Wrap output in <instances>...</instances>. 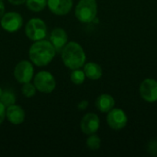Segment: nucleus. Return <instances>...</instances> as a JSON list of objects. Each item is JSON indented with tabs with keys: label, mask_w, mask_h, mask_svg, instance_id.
Here are the masks:
<instances>
[{
	"label": "nucleus",
	"mask_w": 157,
	"mask_h": 157,
	"mask_svg": "<svg viewBox=\"0 0 157 157\" xmlns=\"http://www.w3.org/2000/svg\"><path fill=\"white\" fill-rule=\"evenodd\" d=\"M6 116L9 122L15 125L21 124L25 119V112L22 108L17 105H11L6 109Z\"/></svg>",
	"instance_id": "obj_13"
},
{
	"label": "nucleus",
	"mask_w": 157,
	"mask_h": 157,
	"mask_svg": "<svg viewBox=\"0 0 157 157\" xmlns=\"http://www.w3.org/2000/svg\"><path fill=\"white\" fill-rule=\"evenodd\" d=\"M25 32L29 40L37 41L43 40L46 37L47 27L43 20L40 18H31L25 27Z\"/></svg>",
	"instance_id": "obj_4"
},
{
	"label": "nucleus",
	"mask_w": 157,
	"mask_h": 157,
	"mask_svg": "<svg viewBox=\"0 0 157 157\" xmlns=\"http://www.w3.org/2000/svg\"><path fill=\"white\" fill-rule=\"evenodd\" d=\"M23 25L22 17L16 12H8L4 14L1 18V27L7 32H16Z\"/></svg>",
	"instance_id": "obj_8"
},
{
	"label": "nucleus",
	"mask_w": 157,
	"mask_h": 157,
	"mask_svg": "<svg viewBox=\"0 0 157 157\" xmlns=\"http://www.w3.org/2000/svg\"><path fill=\"white\" fill-rule=\"evenodd\" d=\"M55 79L49 72L41 71L34 77V86L36 89L41 93H52L55 88Z\"/></svg>",
	"instance_id": "obj_5"
},
{
	"label": "nucleus",
	"mask_w": 157,
	"mask_h": 157,
	"mask_svg": "<svg viewBox=\"0 0 157 157\" xmlns=\"http://www.w3.org/2000/svg\"><path fill=\"white\" fill-rule=\"evenodd\" d=\"M50 40H51V42L53 45L55 51L57 52H61L63 48L67 43L68 36L64 29H63L61 28H56L52 31Z\"/></svg>",
	"instance_id": "obj_12"
},
{
	"label": "nucleus",
	"mask_w": 157,
	"mask_h": 157,
	"mask_svg": "<svg viewBox=\"0 0 157 157\" xmlns=\"http://www.w3.org/2000/svg\"><path fill=\"white\" fill-rule=\"evenodd\" d=\"M5 14V5L2 1H0V19Z\"/></svg>",
	"instance_id": "obj_25"
},
{
	"label": "nucleus",
	"mask_w": 157,
	"mask_h": 157,
	"mask_svg": "<svg viewBox=\"0 0 157 157\" xmlns=\"http://www.w3.org/2000/svg\"><path fill=\"white\" fill-rule=\"evenodd\" d=\"M61 52L63 62L69 69H79L85 64L86 53L80 44L74 41L66 43Z\"/></svg>",
	"instance_id": "obj_2"
},
{
	"label": "nucleus",
	"mask_w": 157,
	"mask_h": 157,
	"mask_svg": "<svg viewBox=\"0 0 157 157\" xmlns=\"http://www.w3.org/2000/svg\"><path fill=\"white\" fill-rule=\"evenodd\" d=\"M97 13L98 5L96 0H80L75 7V17L83 23L93 22Z\"/></svg>",
	"instance_id": "obj_3"
},
{
	"label": "nucleus",
	"mask_w": 157,
	"mask_h": 157,
	"mask_svg": "<svg viewBox=\"0 0 157 157\" xmlns=\"http://www.w3.org/2000/svg\"><path fill=\"white\" fill-rule=\"evenodd\" d=\"M70 78H71V81L75 85H81L85 81L86 75H85L84 71L79 70V69H75V70H73Z\"/></svg>",
	"instance_id": "obj_19"
},
{
	"label": "nucleus",
	"mask_w": 157,
	"mask_h": 157,
	"mask_svg": "<svg viewBox=\"0 0 157 157\" xmlns=\"http://www.w3.org/2000/svg\"><path fill=\"white\" fill-rule=\"evenodd\" d=\"M0 102L6 108H7V107L11 106V105H14L15 104V102H16V97H15V95L12 92L6 90V91H4L2 93V95L0 97Z\"/></svg>",
	"instance_id": "obj_17"
},
{
	"label": "nucleus",
	"mask_w": 157,
	"mask_h": 157,
	"mask_svg": "<svg viewBox=\"0 0 157 157\" xmlns=\"http://www.w3.org/2000/svg\"><path fill=\"white\" fill-rule=\"evenodd\" d=\"M147 150L150 155L157 156V140H152L148 143Z\"/></svg>",
	"instance_id": "obj_21"
},
{
	"label": "nucleus",
	"mask_w": 157,
	"mask_h": 157,
	"mask_svg": "<svg viewBox=\"0 0 157 157\" xmlns=\"http://www.w3.org/2000/svg\"><path fill=\"white\" fill-rule=\"evenodd\" d=\"M21 92L24 95V97L32 98L36 93V87L34 85L30 84V82H28V83L23 84L22 88H21Z\"/></svg>",
	"instance_id": "obj_20"
},
{
	"label": "nucleus",
	"mask_w": 157,
	"mask_h": 157,
	"mask_svg": "<svg viewBox=\"0 0 157 157\" xmlns=\"http://www.w3.org/2000/svg\"><path fill=\"white\" fill-rule=\"evenodd\" d=\"M27 0H8V2L12 5H15V6H19V5H22L24 3H26Z\"/></svg>",
	"instance_id": "obj_24"
},
{
	"label": "nucleus",
	"mask_w": 157,
	"mask_h": 157,
	"mask_svg": "<svg viewBox=\"0 0 157 157\" xmlns=\"http://www.w3.org/2000/svg\"><path fill=\"white\" fill-rule=\"evenodd\" d=\"M115 106V99L109 94L100 95L96 100V107L101 112H109Z\"/></svg>",
	"instance_id": "obj_14"
},
{
	"label": "nucleus",
	"mask_w": 157,
	"mask_h": 157,
	"mask_svg": "<svg viewBox=\"0 0 157 157\" xmlns=\"http://www.w3.org/2000/svg\"><path fill=\"white\" fill-rule=\"evenodd\" d=\"M107 122L113 130H122L128 123V117L122 109L113 108L108 113Z\"/></svg>",
	"instance_id": "obj_6"
},
{
	"label": "nucleus",
	"mask_w": 157,
	"mask_h": 157,
	"mask_svg": "<svg viewBox=\"0 0 157 157\" xmlns=\"http://www.w3.org/2000/svg\"><path fill=\"white\" fill-rule=\"evenodd\" d=\"M84 73L86 76L91 80H98L102 76V68L96 63H87L84 66Z\"/></svg>",
	"instance_id": "obj_15"
},
{
	"label": "nucleus",
	"mask_w": 157,
	"mask_h": 157,
	"mask_svg": "<svg viewBox=\"0 0 157 157\" xmlns=\"http://www.w3.org/2000/svg\"><path fill=\"white\" fill-rule=\"evenodd\" d=\"M140 95L145 101L153 103L157 101V81L152 78L144 80L140 86Z\"/></svg>",
	"instance_id": "obj_9"
},
{
	"label": "nucleus",
	"mask_w": 157,
	"mask_h": 157,
	"mask_svg": "<svg viewBox=\"0 0 157 157\" xmlns=\"http://www.w3.org/2000/svg\"><path fill=\"white\" fill-rule=\"evenodd\" d=\"M56 51L51 41L40 40L31 45L29 56L30 61L37 66H46L54 58Z\"/></svg>",
	"instance_id": "obj_1"
},
{
	"label": "nucleus",
	"mask_w": 157,
	"mask_h": 157,
	"mask_svg": "<svg viewBox=\"0 0 157 157\" xmlns=\"http://www.w3.org/2000/svg\"><path fill=\"white\" fill-rule=\"evenodd\" d=\"M0 1H2V0H0Z\"/></svg>",
	"instance_id": "obj_27"
},
{
	"label": "nucleus",
	"mask_w": 157,
	"mask_h": 157,
	"mask_svg": "<svg viewBox=\"0 0 157 157\" xmlns=\"http://www.w3.org/2000/svg\"><path fill=\"white\" fill-rule=\"evenodd\" d=\"M49 9L55 15L63 16L70 12L73 6V0H48Z\"/></svg>",
	"instance_id": "obj_11"
},
{
	"label": "nucleus",
	"mask_w": 157,
	"mask_h": 157,
	"mask_svg": "<svg viewBox=\"0 0 157 157\" xmlns=\"http://www.w3.org/2000/svg\"><path fill=\"white\" fill-rule=\"evenodd\" d=\"M86 145L87 147L92 150V151H97L100 148V145H101V140L100 138L96 135L95 133L94 134H91L87 140H86Z\"/></svg>",
	"instance_id": "obj_18"
},
{
	"label": "nucleus",
	"mask_w": 157,
	"mask_h": 157,
	"mask_svg": "<svg viewBox=\"0 0 157 157\" xmlns=\"http://www.w3.org/2000/svg\"><path fill=\"white\" fill-rule=\"evenodd\" d=\"M27 7L33 12H40L43 10L47 5L46 0H27Z\"/></svg>",
	"instance_id": "obj_16"
},
{
	"label": "nucleus",
	"mask_w": 157,
	"mask_h": 157,
	"mask_svg": "<svg viewBox=\"0 0 157 157\" xmlns=\"http://www.w3.org/2000/svg\"><path fill=\"white\" fill-rule=\"evenodd\" d=\"M33 66L29 61L19 62L14 69V76L16 80L20 84L30 82V80L33 77Z\"/></svg>",
	"instance_id": "obj_7"
},
{
	"label": "nucleus",
	"mask_w": 157,
	"mask_h": 157,
	"mask_svg": "<svg viewBox=\"0 0 157 157\" xmlns=\"http://www.w3.org/2000/svg\"><path fill=\"white\" fill-rule=\"evenodd\" d=\"M2 93H3V91H2V88L0 87V97H1V95H2Z\"/></svg>",
	"instance_id": "obj_26"
},
{
	"label": "nucleus",
	"mask_w": 157,
	"mask_h": 157,
	"mask_svg": "<svg viewBox=\"0 0 157 157\" xmlns=\"http://www.w3.org/2000/svg\"><path fill=\"white\" fill-rule=\"evenodd\" d=\"M87 106H88V101H86V100H83V101H81V102L78 104L77 109H78L79 110H85V109L87 108Z\"/></svg>",
	"instance_id": "obj_23"
},
{
	"label": "nucleus",
	"mask_w": 157,
	"mask_h": 157,
	"mask_svg": "<svg viewBox=\"0 0 157 157\" xmlns=\"http://www.w3.org/2000/svg\"><path fill=\"white\" fill-rule=\"evenodd\" d=\"M100 125L99 118L95 113H87L86 114L80 123V127L82 132L86 135H91L96 133Z\"/></svg>",
	"instance_id": "obj_10"
},
{
	"label": "nucleus",
	"mask_w": 157,
	"mask_h": 157,
	"mask_svg": "<svg viewBox=\"0 0 157 157\" xmlns=\"http://www.w3.org/2000/svg\"><path fill=\"white\" fill-rule=\"evenodd\" d=\"M6 117V107L0 102V124L4 121Z\"/></svg>",
	"instance_id": "obj_22"
}]
</instances>
